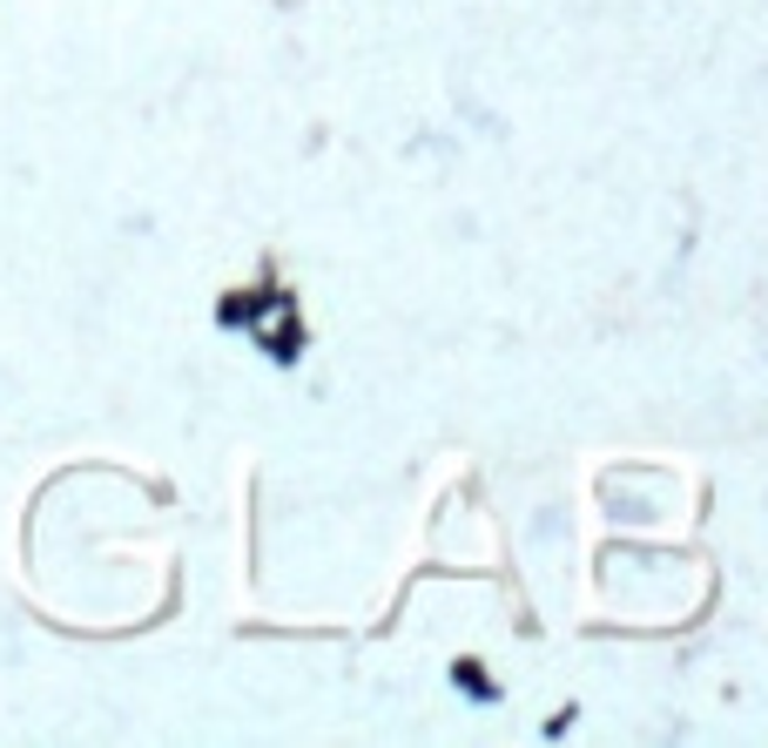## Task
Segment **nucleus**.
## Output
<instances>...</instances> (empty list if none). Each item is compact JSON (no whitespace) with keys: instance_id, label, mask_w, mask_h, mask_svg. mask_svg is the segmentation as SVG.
<instances>
[]
</instances>
